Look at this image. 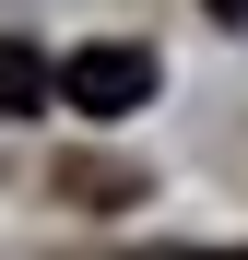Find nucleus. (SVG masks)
<instances>
[{"mask_svg":"<svg viewBox=\"0 0 248 260\" xmlns=\"http://www.w3.org/2000/svg\"><path fill=\"white\" fill-rule=\"evenodd\" d=\"M59 107H83V118L154 107V48H71L59 59Z\"/></svg>","mask_w":248,"mask_h":260,"instance_id":"nucleus-1","label":"nucleus"},{"mask_svg":"<svg viewBox=\"0 0 248 260\" xmlns=\"http://www.w3.org/2000/svg\"><path fill=\"white\" fill-rule=\"evenodd\" d=\"M36 107H59V59L24 48V36H0V118H36Z\"/></svg>","mask_w":248,"mask_h":260,"instance_id":"nucleus-2","label":"nucleus"},{"mask_svg":"<svg viewBox=\"0 0 248 260\" xmlns=\"http://www.w3.org/2000/svg\"><path fill=\"white\" fill-rule=\"evenodd\" d=\"M201 12H213V24H248V0H201Z\"/></svg>","mask_w":248,"mask_h":260,"instance_id":"nucleus-3","label":"nucleus"},{"mask_svg":"<svg viewBox=\"0 0 248 260\" xmlns=\"http://www.w3.org/2000/svg\"><path fill=\"white\" fill-rule=\"evenodd\" d=\"M165 260H248V248H165Z\"/></svg>","mask_w":248,"mask_h":260,"instance_id":"nucleus-4","label":"nucleus"}]
</instances>
